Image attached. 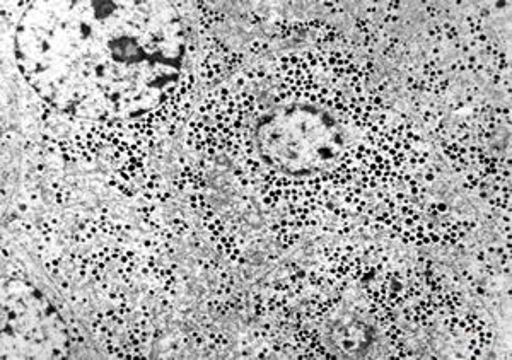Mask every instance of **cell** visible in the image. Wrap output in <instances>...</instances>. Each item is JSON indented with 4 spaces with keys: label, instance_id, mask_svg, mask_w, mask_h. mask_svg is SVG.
Listing matches in <instances>:
<instances>
[{
    "label": "cell",
    "instance_id": "obj_1",
    "mask_svg": "<svg viewBox=\"0 0 512 360\" xmlns=\"http://www.w3.org/2000/svg\"><path fill=\"white\" fill-rule=\"evenodd\" d=\"M268 164L291 175H313L328 168L344 147V135L325 111L313 106L275 110L260 127Z\"/></svg>",
    "mask_w": 512,
    "mask_h": 360
}]
</instances>
